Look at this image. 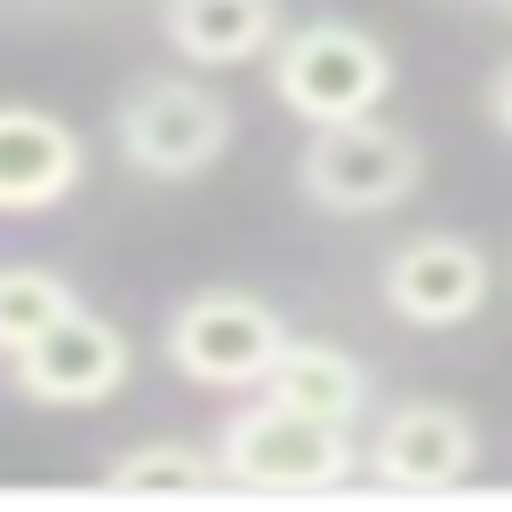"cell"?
<instances>
[{"label":"cell","mask_w":512,"mask_h":512,"mask_svg":"<svg viewBox=\"0 0 512 512\" xmlns=\"http://www.w3.org/2000/svg\"><path fill=\"white\" fill-rule=\"evenodd\" d=\"M80 128L40 104H0V216H48L80 192Z\"/></svg>","instance_id":"obj_9"},{"label":"cell","mask_w":512,"mask_h":512,"mask_svg":"<svg viewBox=\"0 0 512 512\" xmlns=\"http://www.w3.org/2000/svg\"><path fill=\"white\" fill-rule=\"evenodd\" d=\"M168 368L184 376V384H208V392H248L264 368H272V352L288 344V320L264 304V296H248V288H200V296H184L176 312H168Z\"/></svg>","instance_id":"obj_5"},{"label":"cell","mask_w":512,"mask_h":512,"mask_svg":"<svg viewBox=\"0 0 512 512\" xmlns=\"http://www.w3.org/2000/svg\"><path fill=\"white\" fill-rule=\"evenodd\" d=\"M112 144L136 176L184 184V176H208L232 152V104L192 72H152L112 104Z\"/></svg>","instance_id":"obj_4"},{"label":"cell","mask_w":512,"mask_h":512,"mask_svg":"<svg viewBox=\"0 0 512 512\" xmlns=\"http://www.w3.org/2000/svg\"><path fill=\"white\" fill-rule=\"evenodd\" d=\"M104 488H128V496H192V488H216V448H192V440H136L128 456L104 464Z\"/></svg>","instance_id":"obj_12"},{"label":"cell","mask_w":512,"mask_h":512,"mask_svg":"<svg viewBox=\"0 0 512 512\" xmlns=\"http://www.w3.org/2000/svg\"><path fill=\"white\" fill-rule=\"evenodd\" d=\"M424 184V144L384 120V112H352V120H320L296 152V192L328 216H384Z\"/></svg>","instance_id":"obj_2"},{"label":"cell","mask_w":512,"mask_h":512,"mask_svg":"<svg viewBox=\"0 0 512 512\" xmlns=\"http://www.w3.org/2000/svg\"><path fill=\"white\" fill-rule=\"evenodd\" d=\"M128 368H136L128 336H120L104 312H88V304H72L64 320H48L40 336H24V344L8 352L16 392L40 400V408H104V400L128 384Z\"/></svg>","instance_id":"obj_6"},{"label":"cell","mask_w":512,"mask_h":512,"mask_svg":"<svg viewBox=\"0 0 512 512\" xmlns=\"http://www.w3.org/2000/svg\"><path fill=\"white\" fill-rule=\"evenodd\" d=\"M496 8H504V16H512V0H496Z\"/></svg>","instance_id":"obj_15"},{"label":"cell","mask_w":512,"mask_h":512,"mask_svg":"<svg viewBox=\"0 0 512 512\" xmlns=\"http://www.w3.org/2000/svg\"><path fill=\"white\" fill-rule=\"evenodd\" d=\"M80 296L56 280V272H40V264H0V352H16L24 336H40L48 320H64Z\"/></svg>","instance_id":"obj_13"},{"label":"cell","mask_w":512,"mask_h":512,"mask_svg":"<svg viewBox=\"0 0 512 512\" xmlns=\"http://www.w3.org/2000/svg\"><path fill=\"white\" fill-rule=\"evenodd\" d=\"M160 40H168L184 64L232 72V64L272 56V40H280V0H160Z\"/></svg>","instance_id":"obj_10"},{"label":"cell","mask_w":512,"mask_h":512,"mask_svg":"<svg viewBox=\"0 0 512 512\" xmlns=\"http://www.w3.org/2000/svg\"><path fill=\"white\" fill-rule=\"evenodd\" d=\"M272 96L320 128V120H352V112H384L392 96V48L352 24V16H312L296 32L272 40Z\"/></svg>","instance_id":"obj_3"},{"label":"cell","mask_w":512,"mask_h":512,"mask_svg":"<svg viewBox=\"0 0 512 512\" xmlns=\"http://www.w3.org/2000/svg\"><path fill=\"white\" fill-rule=\"evenodd\" d=\"M488 120H496V128L512 136V56H504V64L488 72Z\"/></svg>","instance_id":"obj_14"},{"label":"cell","mask_w":512,"mask_h":512,"mask_svg":"<svg viewBox=\"0 0 512 512\" xmlns=\"http://www.w3.org/2000/svg\"><path fill=\"white\" fill-rule=\"evenodd\" d=\"M376 296H384V312L408 320V328H464V320L488 304V256H480V240H464V232H416V240H400V248L384 256Z\"/></svg>","instance_id":"obj_8"},{"label":"cell","mask_w":512,"mask_h":512,"mask_svg":"<svg viewBox=\"0 0 512 512\" xmlns=\"http://www.w3.org/2000/svg\"><path fill=\"white\" fill-rule=\"evenodd\" d=\"M360 472L376 488H456L480 472V424L456 400H400L376 416V432L360 440Z\"/></svg>","instance_id":"obj_7"},{"label":"cell","mask_w":512,"mask_h":512,"mask_svg":"<svg viewBox=\"0 0 512 512\" xmlns=\"http://www.w3.org/2000/svg\"><path fill=\"white\" fill-rule=\"evenodd\" d=\"M216 480L232 488H272V496H312V488H344L360 472V440L352 424L304 416L288 400H248L216 424Z\"/></svg>","instance_id":"obj_1"},{"label":"cell","mask_w":512,"mask_h":512,"mask_svg":"<svg viewBox=\"0 0 512 512\" xmlns=\"http://www.w3.org/2000/svg\"><path fill=\"white\" fill-rule=\"evenodd\" d=\"M256 392H264V400H288V408H304V416H328V424H360L376 384H368V368H360L344 344L288 336V344L272 352V368L256 376Z\"/></svg>","instance_id":"obj_11"}]
</instances>
